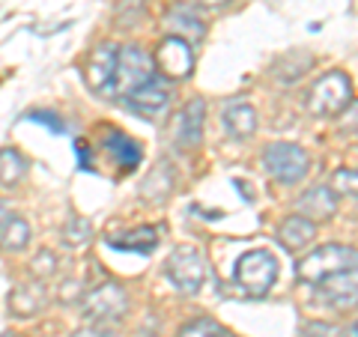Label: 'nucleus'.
<instances>
[{
    "mask_svg": "<svg viewBox=\"0 0 358 337\" xmlns=\"http://www.w3.org/2000/svg\"><path fill=\"white\" fill-rule=\"evenodd\" d=\"M346 268H355V248L352 245L331 242V245H322V248L310 251L308 257H301V260L296 263V278L317 287L322 278L346 272Z\"/></svg>",
    "mask_w": 358,
    "mask_h": 337,
    "instance_id": "f257e3e1",
    "label": "nucleus"
},
{
    "mask_svg": "<svg viewBox=\"0 0 358 337\" xmlns=\"http://www.w3.org/2000/svg\"><path fill=\"white\" fill-rule=\"evenodd\" d=\"M233 280H236V287L245 289V296L263 299L268 289L275 287V280H278L275 257L268 251H263V248L242 254L236 260V266H233Z\"/></svg>",
    "mask_w": 358,
    "mask_h": 337,
    "instance_id": "f03ea898",
    "label": "nucleus"
},
{
    "mask_svg": "<svg viewBox=\"0 0 358 337\" xmlns=\"http://www.w3.org/2000/svg\"><path fill=\"white\" fill-rule=\"evenodd\" d=\"M152 75H155V66H152L150 54L143 48H138V45H126V48H120V54H117L114 81H110V87L105 93L114 96V99H126L141 84H147Z\"/></svg>",
    "mask_w": 358,
    "mask_h": 337,
    "instance_id": "7ed1b4c3",
    "label": "nucleus"
},
{
    "mask_svg": "<svg viewBox=\"0 0 358 337\" xmlns=\"http://www.w3.org/2000/svg\"><path fill=\"white\" fill-rule=\"evenodd\" d=\"M126 310H129V296L120 284H114V280H105V284L93 287L81 299L84 320L93 322V325H105V329L108 325H117L122 317H126Z\"/></svg>",
    "mask_w": 358,
    "mask_h": 337,
    "instance_id": "20e7f679",
    "label": "nucleus"
},
{
    "mask_svg": "<svg viewBox=\"0 0 358 337\" xmlns=\"http://www.w3.org/2000/svg\"><path fill=\"white\" fill-rule=\"evenodd\" d=\"M352 105V81L343 72L322 75L308 93V110L313 117H338Z\"/></svg>",
    "mask_w": 358,
    "mask_h": 337,
    "instance_id": "39448f33",
    "label": "nucleus"
},
{
    "mask_svg": "<svg viewBox=\"0 0 358 337\" xmlns=\"http://www.w3.org/2000/svg\"><path fill=\"white\" fill-rule=\"evenodd\" d=\"M263 167L266 173L278 179L284 185H296L299 179L308 176V167H310V155L308 150H301L299 143H268L263 150Z\"/></svg>",
    "mask_w": 358,
    "mask_h": 337,
    "instance_id": "423d86ee",
    "label": "nucleus"
},
{
    "mask_svg": "<svg viewBox=\"0 0 358 337\" xmlns=\"http://www.w3.org/2000/svg\"><path fill=\"white\" fill-rule=\"evenodd\" d=\"M164 272H167V278L173 280L176 289H182L185 296H194V293H200V287L206 284L209 263H206V257L200 254L197 248H192V245H182V248H176L171 257H167Z\"/></svg>",
    "mask_w": 358,
    "mask_h": 337,
    "instance_id": "0eeeda50",
    "label": "nucleus"
},
{
    "mask_svg": "<svg viewBox=\"0 0 358 337\" xmlns=\"http://www.w3.org/2000/svg\"><path fill=\"white\" fill-rule=\"evenodd\" d=\"M152 66L164 78H171V81H182L194 69V51H192V45L182 42L179 36H164L152 54Z\"/></svg>",
    "mask_w": 358,
    "mask_h": 337,
    "instance_id": "6e6552de",
    "label": "nucleus"
},
{
    "mask_svg": "<svg viewBox=\"0 0 358 337\" xmlns=\"http://www.w3.org/2000/svg\"><path fill=\"white\" fill-rule=\"evenodd\" d=\"M126 105L143 120H155L159 114H164L167 105H171V87H167L159 75H152L147 84H141L134 93L126 96Z\"/></svg>",
    "mask_w": 358,
    "mask_h": 337,
    "instance_id": "1a4fd4ad",
    "label": "nucleus"
},
{
    "mask_svg": "<svg viewBox=\"0 0 358 337\" xmlns=\"http://www.w3.org/2000/svg\"><path fill=\"white\" fill-rule=\"evenodd\" d=\"M117 54L120 48L114 42H102L90 51L87 66H84V81L93 93H105L114 81V69H117Z\"/></svg>",
    "mask_w": 358,
    "mask_h": 337,
    "instance_id": "9d476101",
    "label": "nucleus"
},
{
    "mask_svg": "<svg viewBox=\"0 0 358 337\" xmlns=\"http://www.w3.org/2000/svg\"><path fill=\"white\" fill-rule=\"evenodd\" d=\"M203 120H206V105L203 99H192L182 114L176 117V143L185 150H197L203 141Z\"/></svg>",
    "mask_w": 358,
    "mask_h": 337,
    "instance_id": "9b49d317",
    "label": "nucleus"
},
{
    "mask_svg": "<svg viewBox=\"0 0 358 337\" xmlns=\"http://www.w3.org/2000/svg\"><path fill=\"white\" fill-rule=\"evenodd\" d=\"M320 296L334 308H352L355 296H358V280H355V268H346V272L329 275L320 280Z\"/></svg>",
    "mask_w": 358,
    "mask_h": 337,
    "instance_id": "f8f14e48",
    "label": "nucleus"
},
{
    "mask_svg": "<svg viewBox=\"0 0 358 337\" xmlns=\"http://www.w3.org/2000/svg\"><path fill=\"white\" fill-rule=\"evenodd\" d=\"M334 212H338V197H334L331 188H326V185L308 188L305 194H301V200H299V215L313 221V224L331 218Z\"/></svg>",
    "mask_w": 358,
    "mask_h": 337,
    "instance_id": "ddd939ff",
    "label": "nucleus"
},
{
    "mask_svg": "<svg viewBox=\"0 0 358 337\" xmlns=\"http://www.w3.org/2000/svg\"><path fill=\"white\" fill-rule=\"evenodd\" d=\"M313 239H317V224L301 218V215H289L281 227H278V242H281V248L289 254L305 251Z\"/></svg>",
    "mask_w": 358,
    "mask_h": 337,
    "instance_id": "4468645a",
    "label": "nucleus"
},
{
    "mask_svg": "<svg viewBox=\"0 0 358 337\" xmlns=\"http://www.w3.org/2000/svg\"><path fill=\"white\" fill-rule=\"evenodd\" d=\"M164 27H167L171 36H179L188 45H197L200 39L206 36V24L192 13V9H185V6H173L171 13L164 15Z\"/></svg>",
    "mask_w": 358,
    "mask_h": 337,
    "instance_id": "2eb2a0df",
    "label": "nucleus"
},
{
    "mask_svg": "<svg viewBox=\"0 0 358 337\" xmlns=\"http://www.w3.org/2000/svg\"><path fill=\"white\" fill-rule=\"evenodd\" d=\"M48 308V293L42 284H21L9 293V313L15 317H33Z\"/></svg>",
    "mask_w": 358,
    "mask_h": 337,
    "instance_id": "dca6fc26",
    "label": "nucleus"
},
{
    "mask_svg": "<svg viewBox=\"0 0 358 337\" xmlns=\"http://www.w3.org/2000/svg\"><path fill=\"white\" fill-rule=\"evenodd\" d=\"M105 152L117 162L120 171H134V167L141 164V159H143L138 141L129 138V134H122V131H108V138H105Z\"/></svg>",
    "mask_w": 358,
    "mask_h": 337,
    "instance_id": "f3484780",
    "label": "nucleus"
},
{
    "mask_svg": "<svg viewBox=\"0 0 358 337\" xmlns=\"http://www.w3.org/2000/svg\"><path fill=\"white\" fill-rule=\"evenodd\" d=\"M221 120H224V131L236 141L251 138V134L257 131V110L251 105H245V102H233L230 108H224Z\"/></svg>",
    "mask_w": 358,
    "mask_h": 337,
    "instance_id": "a211bd4d",
    "label": "nucleus"
},
{
    "mask_svg": "<svg viewBox=\"0 0 358 337\" xmlns=\"http://www.w3.org/2000/svg\"><path fill=\"white\" fill-rule=\"evenodd\" d=\"M173 185H176V179H173L171 164H159L141 182V194H143V200H150V203H164V200L173 194Z\"/></svg>",
    "mask_w": 358,
    "mask_h": 337,
    "instance_id": "6ab92c4d",
    "label": "nucleus"
},
{
    "mask_svg": "<svg viewBox=\"0 0 358 337\" xmlns=\"http://www.w3.org/2000/svg\"><path fill=\"white\" fill-rule=\"evenodd\" d=\"M110 248L117 251H131V254H150L159 248V230L155 227H138L126 236H114V239H108Z\"/></svg>",
    "mask_w": 358,
    "mask_h": 337,
    "instance_id": "aec40b11",
    "label": "nucleus"
},
{
    "mask_svg": "<svg viewBox=\"0 0 358 337\" xmlns=\"http://www.w3.org/2000/svg\"><path fill=\"white\" fill-rule=\"evenodd\" d=\"M30 245V224L18 215H6V221L0 224V251L18 254Z\"/></svg>",
    "mask_w": 358,
    "mask_h": 337,
    "instance_id": "412c9836",
    "label": "nucleus"
},
{
    "mask_svg": "<svg viewBox=\"0 0 358 337\" xmlns=\"http://www.w3.org/2000/svg\"><path fill=\"white\" fill-rule=\"evenodd\" d=\"M310 66H313V57L308 51H287V54H281V57L275 60L272 75L278 78V81H284V84H293L310 69Z\"/></svg>",
    "mask_w": 358,
    "mask_h": 337,
    "instance_id": "4be33fe9",
    "label": "nucleus"
},
{
    "mask_svg": "<svg viewBox=\"0 0 358 337\" xmlns=\"http://www.w3.org/2000/svg\"><path fill=\"white\" fill-rule=\"evenodd\" d=\"M27 176V162L18 150H0V185L13 188Z\"/></svg>",
    "mask_w": 358,
    "mask_h": 337,
    "instance_id": "5701e85b",
    "label": "nucleus"
},
{
    "mask_svg": "<svg viewBox=\"0 0 358 337\" xmlns=\"http://www.w3.org/2000/svg\"><path fill=\"white\" fill-rule=\"evenodd\" d=\"M90 239H93V224H90L87 218L72 215L69 221H66V227H63V242L69 245V248H84Z\"/></svg>",
    "mask_w": 358,
    "mask_h": 337,
    "instance_id": "b1692460",
    "label": "nucleus"
},
{
    "mask_svg": "<svg viewBox=\"0 0 358 337\" xmlns=\"http://www.w3.org/2000/svg\"><path fill=\"white\" fill-rule=\"evenodd\" d=\"M221 334H224V325L218 320L197 317V320H192L188 325H182L176 337H221Z\"/></svg>",
    "mask_w": 358,
    "mask_h": 337,
    "instance_id": "393cba45",
    "label": "nucleus"
},
{
    "mask_svg": "<svg viewBox=\"0 0 358 337\" xmlns=\"http://www.w3.org/2000/svg\"><path fill=\"white\" fill-rule=\"evenodd\" d=\"M358 191V173L352 171V167H338L331 176V194L334 197H355Z\"/></svg>",
    "mask_w": 358,
    "mask_h": 337,
    "instance_id": "a878e982",
    "label": "nucleus"
},
{
    "mask_svg": "<svg viewBox=\"0 0 358 337\" xmlns=\"http://www.w3.org/2000/svg\"><path fill=\"white\" fill-rule=\"evenodd\" d=\"M30 272L36 278H51L57 272V257H54V251H39L30 263Z\"/></svg>",
    "mask_w": 358,
    "mask_h": 337,
    "instance_id": "bb28decb",
    "label": "nucleus"
},
{
    "mask_svg": "<svg viewBox=\"0 0 358 337\" xmlns=\"http://www.w3.org/2000/svg\"><path fill=\"white\" fill-rule=\"evenodd\" d=\"M30 120H33V122H39V126H48L54 134H66V126L60 122V117L48 114V110H33V114H30Z\"/></svg>",
    "mask_w": 358,
    "mask_h": 337,
    "instance_id": "cd10ccee",
    "label": "nucleus"
},
{
    "mask_svg": "<svg viewBox=\"0 0 358 337\" xmlns=\"http://www.w3.org/2000/svg\"><path fill=\"white\" fill-rule=\"evenodd\" d=\"M299 337H334V329L329 322H305L299 329Z\"/></svg>",
    "mask_w": 358,
    "mask_h": 337,
    "instance_id": "c85d7f7f",
    "label": "nucleus"
},
{
    "mask_svg": "<svg viewBox=\"0 0 358 337\" xmlns=\"http://www.w3.org/2000/svg\"><path fill=\"white\" fill-rule=\"evenodd\" d=\"M75 337H110L108 331H99V329H84V331H78Z\"/></svg>",
    "mask_w": 358,
    "mask_h": 337,
    "instance_id": "c756f323",
    "label": "nucleus"
},
{
    "mask_svg": "<svg viewBox=\"0 0 358 337\" xmlns=\"http://www.w3.org/2000/svg\"><path fill=\"white\" fill-rule=\"evenodd\" d=\"M194 3H200V6H224L227 0H194Z\"/></svg>",
    "mask_w": 358,
    "mask_h": 337,
    "instance_id": "7c9ffc66",
    "label": "nucleus"
},
{
    "mask_svg": "<svg viewBox=\"0 0 358 337\" xmlns=\"http://www.w3.org/2000/svg\"><path fill=\"white\" fill-rule=\"evenodd\" d=\"M6 215H9V206L3 203V200H0V224H3V221H6Z\"/></svg>",
    "mask_w": 358,
    "mask_h": 337,
    "instance_id": "2f4dec72",
    "label": "nucleus"
},
{
    "mask_svg": "<svg viewBox=\"0 0 358 337\" xmlns=\"http://www.w3.org/2000/svg\"><path fill=\"white\" fill-rule=\"evenodd\" d=\"M343 337H355V322H350V329L343 331Z\"/></svg>",
    "mask_w": 358,
    "mask_h": 337,
    "instance_id": "473e14b6",
    "label": "nucleus"
},
{
    "mask_svg": "<svg viewBox=\"0 0 358 337\" xmlns=\"http://www.w3.org/2000/svg\"><path fill=\"white\" fill-rule=\"evenodd\" d=\"M221 337H233V334H227V331H224V334H221Z\"/></svg>",
    "mask_w": 358,
    "mask_h": 337,
    "instance_id": "72a5a7b5",
    "label": "nucleus"
}]
</instances>
